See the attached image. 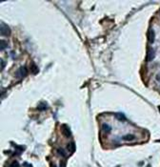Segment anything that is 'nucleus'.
<instances>
[{
  "label": "nucleus",
  "mask_w": 160,
  "mask_h": 167,
  "mask_svg": "<svg viewBox=\"0 0 160 167\" xmlns=\"http://www.w3.org/2000/svg\"><path fill=\"white\" fill-rule=\"evenodd\" d=\"M0 34H1V35L8 36V35L11 34V30L4 23H1V26H0Z\"/></svg>",
  "instance_id": "1"
},
{
  "label": "nucleus",
  "mask_w": 160,
  "mask_h": 167,
  "mask_svg": "<svg viewBox=\"0 0 160 167\" xmlns=\"http://www.w3.org/2000/svg\"><path fill=\"white\" fill-rule=\"evenodd\" d=\"M27 74H28V70H27L26 67H21V68H19V70L16 72L17 76H20V77H24V76H26Z\"/></svg>",
  "instance_id": "2"
},
{
  "label": "nucleus",
  "mask_w": 160,
  "mask_h": 167,
  "mask_svg": "<svg viewBox=\"0 0 160 167\" xmlns=\"http://www.w3.org/2000/svg\"><path fill=\"white\" fill-rule=\"evenodd\" d=\"M155 56V52L153 49H150L148 51V54H147V61H151L154 59Z\"/></svg>",
  "instance_id": "3"
},
{
  "label": "nucleus",
  "mask_w": 160,
  "mask_h": 167,
  "mask_svg": "<svg viewBox=\"0 0 160 167\" xmlns=\"http://www.w3.org/2000/svg\"><path fill=\"white\" fill-rule=\"evenodd\" d=\"M121 138H122L123 140H125V141H132V140H135L136 137H135L134 135H132V134H128V135L123 136Z\"/></svg>",
  "instance_id": "4"
},
{
  "label": "nucleus",
  "mask_w": 160,
  "mask_h": 167,
  "mask_svg": "<svg viewBox=\"0 0 160 167\" xmlns=\"http://www.w3.org/2000/svg\"><path fill=\"white\" fill-rule=\"evenodd\" d=\"M62 133L66 138H70L71 137V131L69 129V127L67 125H63L62 126Z\"/></svg>",
  "instance_id": "5"
},
{
  "label": "nucleus",
  "mask_w": 160,
  "mask_h": 167,
  "mask_svg": "<svg viewBox=\"0 0 160 167\" xmlns=\"http://www.w3.org/2000/svg\"><path fill=\"white\" fill-rule=\"evenodd\" d=\"M154 31L153 30H150L149 31V33H148V39H149V41H150V43H153V41H154Z\"/></svg>",
  "instance_id": "6"
},
{
  "label": "nucleus",
  "mask_w": 160,
  "mask_h": 167,
  "mask_svg": "<svg viewBox=\"0 0 160 167\" xmlns=\"http://www.w3.org/2000/svg\"><path fill=\"white\" fill-rule=\"evenodd\" d=\"M102 130H103L106 134H110L111 131H112V127H111L109 124H107V123H103V124H102Z\"/></svg>",
  "instance_id": "7"
},
{
  "label": "nucleus",
  "mask_w": 160,
  "mask_h": 167,
  "mask_svg": "<svg viewBox=\"0 0 160 167\" xmlns=\"http://www.w3.org/2000/svg\"><path fill=\"white\" fill-rule=\"evenodd\" d=\"M115 118H116L117 119L121 120V121L126 120V117H125V115H124V114H121V113H116V114H115Z\"/></svg>",
  "instance_id": "8"
},
{
  "label": "nucleus",
  "mask_w": 160,
  "mask_h": 167,
  "mask_svg": "<svg viewBox=\"0 0 160 167\" xmlns=\"http://www.w3.org/2000/svg\"><path fill=\"white\" fill-rule=\"evenodd\" d=\"M68 150L71 151V152H74V150H75V144H74V142H71V143L68 144Z\"/></svg>",
  "instance_id": "9"
},
{
  "label": "nucleus",
  "mask_w": 160,
  "mask_h": 167,
  "mask_svg": "<svg viewBox=\"0 0 160 167\" xmlns=\"http://www.w3.org/2000/svg\"><path fill=\"white\" fill-rule=\"evenodd\" d=\"M0 44H1V46H0V50H1V51H3L8 46V43L5 40H1V41H0Z\"/></svg>",
  "instance_id": "10"
},
{
  "label": "nucleus",
  "mask_w": 160,
  "mask_h": 167,
  "mask_svg": "<svg viewBox=\"0 0 160 167\" xmlns=\"http://www.w3.org/2000/svg\"><path fill=\"white\" fill-rule=\"evenodd\" d=\"M31 71L33 73V74H37L38 73V68L36 67V65L35 64H32V66H31Z\"/></svg>",
  "instance_id": "11"
},
{
  "label": "nucleus",
  "mask_w": 160,
  "mask_h": 167,
  "mask_svg": "<svg viewBox=\"0 0 160 167\" xmlns=\"http://www.w3.org/2000/svg\"><path fill=\"white\" fill-rule=\"evenodd\" d=\"M57 153H58V155L62 156V157H66L67 156V153L64 151V149H61V148L57 149Z\"/></svg>",
  "instance_id": "12"
},
{
  "label": "nucleus",
  "mask_w": 160,
  "mask_h": 167,
  "mask_svg": "<svg viewBox=\"0 0 160 167\" xmlns=\"http://www.w3.org/2000/svg\"><path fill=\"white\" fill-rule=\"evenodd\" d=\"M47 109V104L46 103H40L38 106V110H46Z\"/></svg>",
  "instance_id": "13"
},
{
  "label": "nucleus",
  "mask_w": 160,
  "mask_h": 167,
  "mask_svg": "<svg viewBox=\"0 0 160 167\" xmlns=\"http://www.w3.org/2000/svg\"><path fill=\"white\" fill-rule=\"evenodd\" d=\"M9 167H20V165H19V163L17 162V161H13L10 165H9Z\"/></svg>",
  "instance_id": "14"
},
{
  "label": "nucleus",
  "mask_w": 160,
  "mask_h": 167,
  "mask_svg": "<svg viewBox=\"0 0 160 167\" xmlns=\"http://www.w3.org/2000/svg\"><path fill=\"white\" fill-rule=\"evenodd\" d=\"M23 165H24L25 167H33V166H32L31 164H29V163H27V162H25V163H24Z\"/></svg>",
  "instance_id": "15"
},
{
  "label": "nucleus",
  "mask_w": 160,
  "mask_h": 167,
  "mask_svg": "<svg viewBox=\"0 0 160 167\" xmlns=\"http://www.w3.org/2000/svg\"><path fill=\"white\" fill-rule=\"evenodd\" d=\"M156 79H157L158 81H160V73L157 74V75H156Z\"/></svg>",
  "instance_id": "16"
},
{
  "label": "nucleus",
  "mask_w": 160,
  "mask_h": 167,
  "mask_svg": "<svg viewBox=\"0 0 160 167\" xmlns=\"http://www.w3.org/2000/svg\"><path fill=\"white\" fill-rule=\"evenodd\" d=\"M159 13H160V12H159Z\"/></svg>",
  "instance_id": "17"
}]
</instances>
